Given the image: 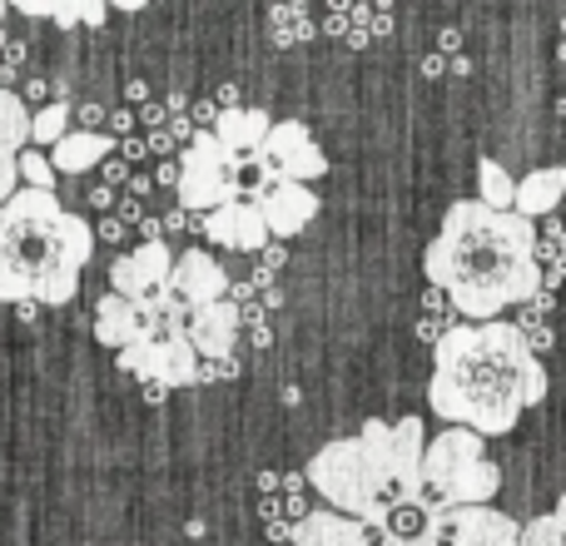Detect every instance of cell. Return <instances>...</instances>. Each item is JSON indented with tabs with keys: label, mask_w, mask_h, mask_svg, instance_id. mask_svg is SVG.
<instances>
[{
	"label": "cell",
	"mask_w": 566,
	"mask_h": 546,
	"mask_svg": "<svg viewBox=\"0 0 566 546\" xmlns=\"http://www.w3.org/2000/svg\"><path fill=\"white\" fill-rule=\"evenodd\" d=\"M249 199H254L269 239H298L303 229L318 219V195H313L308 185H269V189H259V195H249Z\"/></svg>",
	"instance_id": "7c38bea8"
},
{
	"label": "cell",
	"mask_w": 566,
	"mask_h": 546,
	"mask_svg": "<svg viewBox=\"0 0 566 546\" xmlns=\"http://www.w3.org/2000/svg\"><path fill=\"white\" fill-rule=\"evenodd\" d=\"M205 239H214L219 249H234V254H264L269 249V229L254 199H229L214 214H205Z\"/></svg>",
	"instance_id": "5bb4252c"
},
{
	"label": "cell",
	"mask_w": 566,
	"mask_h": 546,
	"mask_svg": "<svg viewBox=\"0 0 566 546\" xmlns=\"http://www.w3.org/2000/svg\"><path fill=\"white\" fill-rule=\"evenodd\" d=\"M95 259V229L45 189H15L0 204V298L60 303L75 298L80 273Z\"/></svg>",
	"instance_id": "277c9868"
},
{
	"label": "cell",
	"mask_w": 566,
	"mask_h": 546,
	"mask_svg": "<svg viewBox=\"0 0 566 546\" xmlns=\"http://www.w3.org/2000/svg\"><path fill=\"white\" fill-rule=\"evenodd\" d=\"M274 25H279V45L308 40V15H303V10H274Z\"/></svg>",
	"instance_id": "484cf974"
},
{
	"label": "cell",
	"mask_w": 566,
	"mask_h": 546,
	"mask_svg": "<svg viewBox=\"0 0 566 546\" xmlns=\"http://www.w3.org/2000/svg\"><path fill=\"white\" fill-rule=\"evenodd\" d=\"M119 368L145 378V388H189L199 382V353L185 338V318H145L139 343L119 353Z\"/></svg>",
	"instance_id": "8992f818"
},
{
	"label": "cell",
	"mask_w": 566,
	"mask_h": 546,
	"mask_svg": "<svg viewBox=\"0 0 566 546\" xmlns=\"http://www.w3.org/2000/svg\"><path fill=\"white\" fill-rule=\"evenodd\" d=\"M169 273H175V254H169V244L165 239H145L139 249H129V254H119L115 264H109V283H115L109 293L129 298L135 308H149V303L169 288Z\"/></svg>",
	"instance_id": "30bf717a"
},
{
	"label": "cell",
	"mask_w": 566,
	"mask_h": 546,
	"mask_svg": "<svg viewBox=\"0 0 566 546\" xmlns=\"http://www.w3.org/2000/svg\"><path fill=\"white\" fill-rule=\"evenodd\" d=\"M239 165L244 159L229 155L224 145L214 139V129H199L195 139H189L185 159H179V204L185 209H205V214H214L219 204H229V199H244L239 195Z\"/></svg>",
	"instance_id": "52a82bcc"
},
{
	"label": "cell",
	"mask_w": 566,
	"mask_h": 546,
	"mask_svg": "<svg viewBox=\"0 0 566 546\" xmlns=\"http://www.w3.org/2000/svg\"><path fill=\"white\" fill-rule=\"evenodd\" d=\"M552 378L517 323H458L432 343L428 402L448 428L507 438L522 412L547 398Z\"/></svg>",
	"instance_id": "6da1fadb"
},
{
	"label": "cell",
	"mask_w": 566,
	"mask_h": 546,
	"mask_svg": "<svg viewBox=\"0 0 566 546\" xmlns=\"http://www.w3.org/2000/svg\"><path fill=\"white\" fill-rule=\"evenodd\" d=\"M422 546H522V522L497 507H438L428 512Z\"/></svg>",
	"instance_id": "9c48e42d"
},
{
	"label": "cell",
	"mask_w": 566,
	"mask_h": 546,
	"mask_svg": "<svg viewBox=\"0 0 566 546\" xmlns=\"http://www.w3.org/2000/svg\"><path fill=\"white\" fill-rule=\"evenodd\" d=\"M239 328H244V308L229 298L185 313V338H189V348L199 353V363H234Z\"/></svg>",
	"instance_id": "8fae6325"
},
{
	"label": "cell",
	"mask_w": 566,
	"mask_h": 546,
	"mask_svg": "<svg viewBox=\"0 0 566 546\" xmlns=\"http://www.w3.org/2000/svg\"><path fill=\"white\" fill-rule=\"evenodd\" d=\"M522 546H566V492H562L557 507L532 517L527 527H522Z\"/></svg>",
	"instance_id": "7402d4cb"
},
{
	"label": "cell",
	"mask_w": 566,
	"mask_h": 546,
	"mask_svg": "<svg viewBox=\"0 0 566 546\" xmlns=\"http://www.w3.org/2000/svg\"><path fill=\"white\" fill-rule=\"evenodd\" d=\"M65 135H70V105H45L30 115V139H35V145L55 149Z\"/></svg>",
	"instance_id": "603a6c76"
},
{
	"label": "cell",
	"mask_w": 566,
	"mask_h": 546,
	"mask_svg": "<svg viewBox=\"0 0 566 546\" xmlns=\"http://www.w3.org/2000/svg\"><path fill=\"white\" fill-rule=\"evenodd\" d=\"M99 239H109V244H119V239H125V229H119V219H105V224H99Z\"/></svg>",
	"instance_id": "4316f807"
},
{
	"label": "cell",
	"mask_w": 566,
	"mask_h": 546,
	"mask_svg": "<svg viewBox=\"0 0 566 546\" xmlns=\"http://www.w3.org/2000/svg\"><path fill=\"white\" fill-rule=\"evenodd\" d=\"M562 199H566V165L532 169L527 179H517V199H512V214H522V219H552Z\"/></svg>",
	"instance_id": "e0dca14e"
},
{
	"label": "cell",
	"mask_w": 566,
	"mask_h": 546,
	"mask_svg": "<svg viewBox=\"0 0 566 546\" xmlns=\"http://www.w3.org/2000/svg\"><path fill=\"white\" fill-rule=\"evenodd\" d=\"M289 546H373V532L363 522L318 507V512H303L289 527Z\"/></svg>",
	"instance_id": "2e32d148"
},
{
	"label": "cell",
	"mask_w": 566,
	"mask_h": 546,
	"mask_svg": "<svg viewBox=\"0 0 566 546\" xmlns=\"http://www.w3.org/2000/svg\"><path fill=\"white\" fill-rule=\"evenodd\" d=\"M422 448H428V432L418 412L398 422L368 418L353 438L323 442L303 477L328 502V512L363 522L373 532L392 512L422 507Z\"/></svg>",
	"instance_id": "3957f363"
},
{
	"label": "cell",
	"mask_w": 566,
	"mask_h": 546,
	"mask_svg": "<svg viewBox=\"0 0 566 546\" xmlns=\"http://www.w3.org/2000/svg\"><path fill=\"white\" fill-rule=\"evenodd\" d=\"M139 333H145V313H139L129 298H119V293H105L95 308V338L105 343V348L125 353L129 343H139Z\"/></svg>",
	"instance_id": "d6986e66"
},
{
	"label": "cell",
	"mask_w": 566,
	"mask_h": 546,
	"mask_svg": "<svg viewBox=\"0 0 566 546\" xmlns=\"http://www.w3.org/2000/svg\"><path fill=\"white\" fill-rule=\"evenodd\" d=\"M392 546H422V542H392Z\"/></svg>",
	"instance_id": "83f0119b"
},
{
	"label": "cell",
	"mask_w": 566,
	"mask_h": 546,
	"mask_svg": "<svg viewBox=\"0 0 566 546\" xmlns=\"http://www.w3.org/2000/svg\"><path fill=\"white\" fill-rule=\"evenodd\" d=\"M328 175V155L318 149V139L308 135L303 119H279L264 135V145L254 149V179H249V195L269 185H313V179Z\"/></svg>",
	"instance_id": "ba28073f"
},
{
	"label": "cell",
	"mask_w": 566,
	"mask_h": 546,
	"mask_svg": "<svg viewBox=\"0 0 566 546\" xmlns=\"http://www.w3.org/2000/svg\"><path fill=\"white\" fill-rule=\"evenodd\" d=\"M25 145H30V109L15 90L0 85V204L20 185V155H25Z\"/></svg>",
	"instance_id": "9a60e30c"
},
{
	"label": "cell",
	"mask_w": 566,
	"mask_h": 546,
	"mask_svg": "<svg viewBox=\"0 0 566 546\" xmlns=\"http://www.w3.org/2000/svg\"><path fill=\"white\" fill-rule=\"evenodd\" d=\"M274 129V119L264 115V109H219L214 115V139L229 149V155H254L259 145H264V135Z\"/></svg>",
	"instance_id": "ac0fdd59"
},
{
	"label": "cell",
	"mask_w": 566,
	"mask_h": 546,
	"mask_svg": "<svg viewBox=\"0 0 566 546\" xmlns=\"http://www.w3.org/2000/svg\"><path fill=\"white\" fill-rule=\"evenodd\" d=\"M169 293L179 298V308H209V303H224L229 298V273L219 269L214 254L205 249H185L175 259V273H169Z\"/></svg>",
	"instance_id": "4fadbf2b"
},
{
	"label": "cell",
	"mask_w": 566,
	"mask_h": 546,
	"mask_svg": "<svg viewBox=\"0 0 566 546\" xmlns=\"http://www.w3.org/2000/svg\"><path fill=\"white\" fill-rule=\"evenodd\" d=\"M422 273L472 323H497L507 308L542 293L537 224L512 209L458 199L442 214L438 239L422 254Z\"/></svg>",
	"instance_id": "7a4b0ae2"
},
{
	"label": "cell",
	"mask_w": 566,
	"mask_h": 546,
	"mask_svg": "<svg viewBox=\"0 0 566 546\" xmlns=\"http://www.w3.org/2000/svg\"><path fill=\"white\" fill-rule=\"evenodd\" d=\"M512 199H517V179H512L497 159H482V165H478V204L512 209Z\"/></svg>",
	"instance_id": "44dd1931"
},
{
	"label": "cell",
	"mask_w": 566,
	"mask_h": 546,
	"mask_svg": "<svg viewBox=\"0 0 566 546\" xmlns=\"http://www.w3.org/2000/svg\"><path fill=\"white\" fill-rule=\"evenodd\" d=\"M20 179H25V189L55 195V165H50L45 155H20Z\"/></svg>",
	"instance_id": "d4e9b609"
},
{
	"label": "cell",
	"mask_w": 566,
	"mask_h": 546,
	"mask_svg": "<svg viewBox=\"0 0 566 546\" xmlns=\"http://www.w3.org/2000/svg\"><path fill=\"white\" fill-rule=\"evenodd\" d=\"M109 149L115 145H109V135H99V129H70V135L50 149V165H55V175H85L99 159H109Z\"/></svg>",
	"instance_id": "ffe728a7"
},
{
	"label": "cell",
	"mask_w": 566,
	"mask_h": 546,
	"mask_svg": "<svg viewBox=\"0 0 566 546\" xmlns=\"http://www.w3.org/2000/svg\"><path fill=\"white\" fill-rule=\"evenodd\" d=\"M30 15H45L55 25H99L105 20V6H30Z\"/></svg>",
	"instance_id": "cb8c5ba5"
},
{
	"label": "cell",
	"mask_w": 566,
	"mask_h": 546,
	"mask_svg": "<svg viewBox=\"0 0 566 546\" xmlns=\"http://www.w3.org/2000/svg\"><path fill=\"white\" fill-rule=\"evenodd\" d=\"M502 487V472L488 462L482 438L468 428H442L422 448V507H488Z\"/></svg>",
	"instance_id": "5b68a950"
}]
</instances>
